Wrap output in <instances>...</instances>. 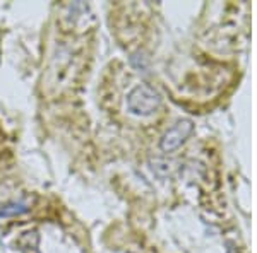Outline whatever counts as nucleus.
Instances as JSON below:
<instances>
[{
    "label": "nucleus",
    "mask_w": 257,
    "mask_h": 253,
    "mask_svg": "<svg viewBox=\"0 0 257 253\" xmlns=\"http://www.w3.org/2000/svg\"><path fill=\"white\" fill-rule=\"evenodd\" d=\"M190 132H192V123H190L189 120H180V122H177L175 125L163 135L161 144H160L161 149L167 152L175 151L177 147H180L182 144H184V140L187 139Z\"/></svg>",
    "instance_id": "nucleus-2"
},
{
    "label": "nucleus",
    "mask_w": 257,
    "mask_h": 253,
    "mask_svg": "<svg viewBox=\"0 0 257 253\" xmlns=\"http://www.w3.org/2000/svg\"><path fill=\"white\" fill-rule=\"evenodd\" d=\"M160 94L148 84H141L127 94V108L131 110V113L141 115V117L153 115L160 108Z\"/></svg>",
    "instance_id": "nucleus-1"
},
{
    "label": "nucleus",
    "mask_w": 257,
    "mask_h": 253,
    "mask_svg": "<svg viewBox=\"0 0 257 253\" xmlns=\"http://www.w3.org/2000/svg\"><path fill=\"white\" fill-rule=\"evenodd\" d=\"M30 210L28 204L21 200H14V202H9V204L2 205L0 207V219L2 217H16V215H23Z\"/></svg>",
    "instance_id": "nucleus-3"
}]
</instances>
